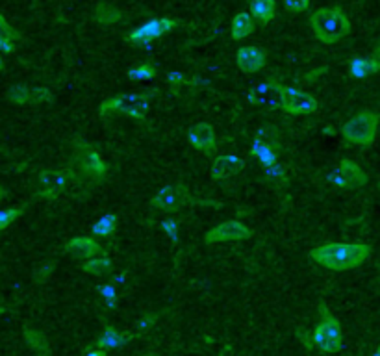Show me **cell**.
Segmentation results:
<instances>
[{
	"instance_id": "obj_1",
	"label": "cell",
	"mask_w": 380,
	"mask_h": 356,
	"mask_svg": "<svg viewBox=\"0 0 380 356\" xmlns=\"http://www.w3.org/2000/svg\"><path fill=\"white\" fill-rule=\"evenodd\" d=\"M371 256L365 243H325L310 250V258L328 271H351Z\"/></svg>"
},
{
	"instance_id": "obj_2",
	"label": "cell",
	"mask_w": 380,
	"mask_h": 356,
	"mask_svg": "<svg viewBox=\"0 0 380 356\" xmlns=\"http://www.w3.org/2000/svg\"><path fill=\"white\" fill-rule=\"evenodd\" d=\"M310 27L316 34V38L325 45L338 43L351 32V21L345 15L342 8L330 6V8H321L311 13Z\"/></svg>"
},
{
	"instance_id": "obj_3",
	"label": "cell",
	"mask_w": 380,
	"mask_h": 356,
	"mask_svg": "<svg viewBox=\"0 0 380 356\" xmlns=\"http://www.w3.org/2000/svg\"><path fill=\"white\" fill-rule=\"evenodd\" d=\"M319 315H321V319H319V323L314 330L311 340H314L319 351L332 355V353L339 351L342 346H344V330H342L339 319L328 312L325 303H319Z\"/></svg>"
},
{
	"instance_id": "obj_4",
	"label": "cell",
	"mask_w": 380,
	"mask_h": 356,
	"mask_svg": "<svg viewBox=\"0 0 380 356\" xmlns=\"http://www.w3.org/2000/svg\"><path fill=\"white\" fill-rule=\"evenodd\" d=\"M379 113L364 110L345 122L344 128H342V136L347 143L370 147V145L375 143L377 134H379Z\"/></svg>"
},
{
	"instance_id": "obj_5",
	"label": "cell",
	"mask_w": 380,
	"mask_h": 356,
	"mask_svg": "<svg viewBox=\"0 0 380 356\" xmlns=\"http://www.w3.org/2000/svg\"><path fill=\"white\" fill-rule=\"evenodd\" d=\"M148 95L147 93H122V95L111 97L99 106V115L108 113H122L130 119L143 121L148 112Z\"/></svg>"
},
{
	"instance_id": "obj_6",
	"label": "cell",
	"mask_w": 380,
	"mask_h": 356,
	"mask_svg": "<svg viewBox=\"0 0 380 356\" xmlns=\"http://www.w3.org/2000/svg\"><path fill=\"white\" fill-rule=\"evenodd\" d=\"M176 28V21L169 19V17H160V19H153V21L145 22L130 34H127V43L134 45V47H145L150 41L164 38L167 34H171Z\"/></svg>"
},
{
	"instance_id": "obj_7",
	"label": "cell",
	"mask_w": 380,
	"mask_h": 356,
	"mask_svg": "<svg viewBox=\"0 0 380 356\" xmlns=\"http://www.w3.org/2000/svg\"><path fill=\"white\" fill-rule=\"evenodd\" d=\"M328 182L339 190H358L367 184V175L356 162L345 158L328 173Z\"/></svg>"
},
{
	"instance_id": "obj_8",
	"label": "cell",
	"mask_w": 380,
	"mask_h": 356,
	"mask_svg": "<svg viewBox=\"0 0 380 356\" xmlns=\"http://www.w3.org/2000/svg\"><path fill=\"white\" fill-rule=\"evenodd\" d=\"M190 201V192L188 187L182 184V182H173V184H167V186L160 187L158 192L154 193L153 197V206L160 212L165 213H174L180 212L182 208L188 204Z\"/></svg>"
},
{
	"instance_id": "obj_9",
	"label": "cell",
	"mask_w": 380,
	"mask_h": 356,
	"mask_svg": "<svg viewBox=\"0 0 380 356\" xmlns=\"http://www.w3.org/2000/svg\"><path fill=\"white\" fill-rule=\"evenodd\" d=\"M282 110L290 115H304V113H314L319 108V101L316 97L299 87L284 85L282 93Z\"/></svg>"
},
{
	"instance_id": "obj_10",
	"label": "cell",
	"mask_w": 380,
	"mask_h": 356,
	"mask_svg": "<svg viewBox=\"0 0 380 356\" xmlns=\"http://www.w3.org/2000/svg\"><path fill=\"white\" fill-rule=\"evenodd\" d=\"M282 93H284V85H280L275 80H264L248 90L247 101L256 108H280Z\"/></svg>"
},
{
	"instance_id": "obj_11",
	"label": "cell",
	"mask_w": 380,
	"mask_h": 356,
	"mask_svg": "<svg viewBox=\"0 0 380 356\" xmlns=\"http://www.w3.org/2000/svg\"><path fill=\"white\" fill-rule=\"evenodd\" d=\"M253 238V232L247 225L241 221H225V223L217 225L211 230L204 234V243L216 245V243H230V241H245V239Z\"/></svg>"
},
{
	"instance_id": "obj_12",
	"label": "cell",
	"mask_w": 380,
	"mask_h": 356,
	"mask_svg": "<svg viewBox=\"0 0 380 356\" xmlns=\"http://www.w3.org/2000/svg\"><path fill=\"white\" fill-rule=\"evenodd\" d=\"M73 175L69 171H41L37 175V193L36 197L41 199H56L64 192L71 182Z\"/></svg>"
},
{
	"instance_id": "obj_13",
	"label": "cell",
	"mask_w": 380,
	"mask_h": 356,
	"mask_svg": "<svg viewBox=\"0 0 380 356\" xmlns=\"http://www.w3.org/2000/svg\"><path fill=\"white\" fill-rule=\"evenodd\" d=\"M76 162H78L80 169L84 171L87 176H91V178H104L108 175L106 159L91 145L82 143V141L76 143Z\"/></svg>"
},
{
	"instance_id": "obj_14",
	"label": "cell",
	"mask_w": 380,
	"mask_h": 356,
	"mask_svg": "<svg viewBox=\"0 0 380 356\" xmlns=\"http://www.w3.org/2000/svg\"><path fill=\"white\" fill-rule=\"evenodd\" d=\"M188 141H190V145L197 152L211 155L213 149L217 147L216 130H213L210 122H197L188 132Z\"/></svg>"
},
{
	"instance_id": "obj_15",
	"label": "cell",
	"mask_w": 380,
	"mask_h": 356,
	"mask_svg": "<svg viewBox=\"0 0 380 356\" xmlns=\"http://www.w3.org/2000/svg\"><path fill=\"white\" fill-rule=\"evenodd\" d=\"M267 64V54L260 47H241L236 52V65L245 75H253L262 71Z\"/></svg>"
},
{
	"instance_id": "obj_16",
	"label": "cell",
	"mask_w": 380,
	"mask_h": 356,
	"mask_svg": "<svg viewBox=\"0 0 380 356\" xmlns=\"http://www.w3.org/2000/svg\"><path fill=\"white\" fill-rule=\"evenodd\" d=\"M8 99L15 104H45V102L52 101V93L47 87L13 85L8 91Z\"/></svg>"
},
{
	"instance_id": "obj_17",
	"label": "cell",
	"mask_w": 380,
	"mask_h": 356,
	"mask_svg": "<svg viewBox=\"0 0 380 356\" xmlns=\"http://www.w3.org/2000/svg\"><path fill=\"white\" fill-rule=\"evenodd\" d=\"M243 167H245L243 158L236 155H223L213 159V164H211V178L216 182L228 180L234 175H238Z\"/></svg>"
},
{
	"instance_id": "obj_18",
	"label": "cell",
	"mask_w": 380,
	"mask_h": 356,
	"mask_svg": "<svg viewBox=\"0 0 380 356\" xmlns=\"http://www.w3.org/2000/svg\"><path fill=\"white\" fill-rule=\"evenodd\" d=\"M65 252L76 256L80 260H90V258H95V256L101 255V245L99 241L93 238H87V236H76V238H71L67 243L64 245Z\"/></svg>"
},
{
	"instance_id": "obj_19",
	"label": "cell",
	"mask_w": 380,
	"mask_h": 356,
	"mask_svg": "<svg viewBox=\"0 0 380 356\" xmlns=\"http://www.w3.org/2000/svg\"><path fill=\"white\" fill-rule=\"evenodd\" d=\"M132 340H134L132 334L115 330L113 327H106V329L102 330V334L99 336L95 347H99L102 351H111V349H117V347L127 346V343H130Z\"/></svg>"
},
{
	"instance_id": "obj_20",
	"label": "cell",
	"mask_w": 380,
	"mask_h": 356,
	"mask_svg": "<svg viewBox=\"0 0 380 356\" xmlns=\"http://www.w3.org/2000/svg\"><path fill=\"white\" fill-rule=\"evenodd\" d=\"M380 73V62L375 56L370 58H353L349 64V75L353 78H367L371 75Z\"/></svg>"
},
{
	"instance_id": "obj_21",
	"label": "cell",
	"mask_w": 380,
	"mask_h": 356,
	"mask_svg": "<svg viewBox=\"0 0 380 356\" xmlns=\"http://www.w3.org/2000/svg\"><path fill=\"white\" fill-rule=\"evenodd\" d=\"M254 32V19L247 11H239L238 15L232 19L230 24V38L234 41H243Z\"/></svg>"
},
{
	"instance_id": "obj_22",
	"label": "cell",
	"mask_w": 380,
	"mask_h": 356,
	"mask_svg": "<svg viewBox=\"0 0 380 356\" xmlns=\"http://www.w3.org/2000/svg\"><path fill=\"white\" fill-rule=\"evenodd\" d=\"M21 36L10 22L6 21V17L0 13V52L13 54L17 50V43Z\"/></svg>"
},
{
	"instance_id": "obj_23",
	"label": "cell",
	"mask_w": 380,
	"mask_h": 356,
	"mask_svg": "<svg viewBox=\"0 0 380 356\" xmlns=\"http://www.w3.org/2000/svg\"><path fill=\"white\" fill-rule=\"evenodd\" d=\"M276 2L275 0H251V15L260 24H269L275 19Z\"/></svg>"
},
{
	"instance_id": "obj_24",
	"label": "cell",
	"mask_w": 380,
	"mask_h": 356,
	"mask_svg": "<svg viewBox=\"0 0 380 356\" xmlns=\"http://www.w3.org/2000/svg\"><path fill=\"white\" fill-rule=\"evenodd\" d=\"M125 19L121 10H117L110 4H99L95 8V21L99 24H104V27H111V24H117Z\"/></svg>"
},
{
	"instance_id": "obj_25",
	"label": "cell",
	"mask_w": 380,
	"mask_h": 356,
	"mask_svg": "<svg viewBox=\"0 0 380 356\" xmlns=\"http://www.w3.org/2000/svg\"><path fill=\"white\" fill-rule=\"evenodd\" d=\"M24 340L30 346L32 351H36L39 356H48L50 355V346H48V341L45 340V336L41 332H37L34 329H24Z\"/></svg>"
},
{
	"instance_id": "obj_26",
	"label": "cell",
	"mask_w": 380,
	"mask_h": 356,
	"mask_svg": "<svg viewBox=\"0 0 380 356\" xmlns=\"http://www.w3.org/2000/svg\"><path fill=\"white\" fill-rule=\"evenodd\" d=\"M117 223H119V218L115 213H106L101 219H97L95 225H93V234L99 236V238H106V236H111L115 232Z\"/></svg>"
},
{
	"instance_id": "obj_27",
	"label": "cell",
	"mask_w": 380,
	"mask_h": 356,
	"mask_svg": "<svg viewBox=\"0 0 380 356\" xmlns=\"http://www.w3.org/2000/svg\"><path fill=\"white\" fill-rule=\"evenodd\" d=\"M111 269V260L108 256H95L90 260H84L82 264V271L90 273V275H104Z\"/></svg>"
},
{
	"instance_id": "obj_28",
	"label": "cell",
	"mask_w": 380,
	"mask_h": 356,
	"mask_svg": "<svg viewBox=\"0 0 380 356\" xmlns=\"http://www.w3.org/2000/svg\"><path fill=\"white\" fill-rule=\"evenodd\" d=\"M127 76L130 80H153L156 76V69L153 64H139L132 69H128Z\"/></svg>"
},
{
	"instance_id": "obj_29",
	"label": "cell",
	"mask_w": 380,
	"mask_h": 356,
	"mask_svg": "<svg viewBox=\"0 0 380 356\" xmlns=\"http://www.w3.org/2000/svg\"><path fill=\"white\" fill-rule=\"evenodd\" d=\"M22 213H24V206H13L6 208V210H0V230L8 229L10 225L15 223Z\"/></svg>"
},
{
	"instance_id": "obj_30",
	"label": "cell",
	"mask_w": 380,
	"mask_h": 356,
	"mask_svg": "<svg viewBox=\"0 0 380 356\" xmlns=\"http://www.w3.org/2000/svg\"><path fill=\"white\" fill-rule=\"evenodd\" d=\"M290 13H302L310 8L311 0H282Z\"/></svg>"
},
{
	"instance_id": "obj_31",
	"label": "cell",
	"mask_w": 380,
	"mask_h": 356,
	"mask_svg": "<svg viewBox=\"0 0 380 356\" xmlns=\"http://www.w3.org/2000/svg\"><path fill=\"white\" fill-rule=\"evenodd\" d=\"M169 82H171V85H182L185 82L184 80V76L180 75V73H169Z\"/></svg>"
},
{
	"instance_id": "obj_32",
	"label": "cell",
	"mask_w": 380,
	"mask_h": 356,
	"mask_svg": "<svg viewBox=\"0 0 380 356\" xmlns=\"http://www.w3.org/2000/svg\"><path fill=\"white\" fill-rule=\"evenodd\" d=\"M85 356H106V351H102V349L95 347V349H91V351L85 353Z\"/></svg>"
},
{
	"instance_id": "obj_33",
	"label": "cell",
	"mask_w": 380,
	"mask_h": 356,
	"mask_svg": "<svg viewBox=\"0 0 380 356\" xmlns=\"http://www.w3.org/2000/svg\"><path fill=\"white\" fill-rule=\"evenodd\" d=\"M6 197H8V192H6L4 187L0 186V201H2V199H6Z\"/></svg>"
},
{
	"instance_id": "obj_34",
	"label": "cell",
	"mask_w": 380,
	"mask_h": 356,
	"mask_svg": "<svg viewBox=\"0 0 380 356\" xmlns=\"http://www.w3.org/2000/svg\"><path fill=\"white\" fill-rule=\"evenodd\" d=\"M4 67H6V62H4V58H2V56H0V73H2V71H4Z\"/></svg>"
},
{
	"instance_id": "obj_35",
	"label": "cell",
	"mask_w": 380,
	"mask_h": 356,
	"mask_svg": "<svg viewBox=\"0 0 380 356\" xmlns=\"http://www.w3.org/2000/svg\"><path fill=\"white\" fill-rule=\"evenodd\" d=\"M373 56H375V58L380 62V45H379V47H377V50H375V54H373Z\"/></svg>"
},
{
	"instance_id": "obj_36",
	"label": "cell",
	"mask_w": 380,
	"mask_h": 356,
	"mask_svg": "<svg viewBox=\"0 0 380 356\" xmlns=\"http://www.w3.org/2000/svg\"><path fill=\"white\" fill-rule=\"evenodd\" d=\"M143 356H156V355H143Z\"/></svg>"
}]
</instances>
